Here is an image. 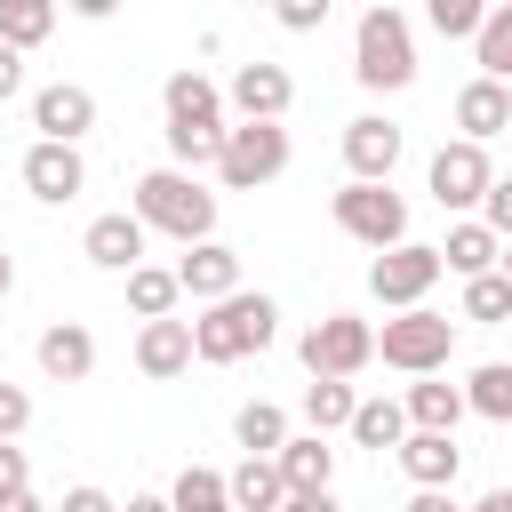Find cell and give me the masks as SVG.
Returning a JSON list of instances; mask_svg holds the SVG:
<instances>
[{
	"instance_id": "6da1fadb",
	"label": "cell",
	"mask_w": 512,
	"mask_h": 512,
	"mask_svg": "<svg viewBox=\"0 0 512 512\" xmlns=\"http://www.w3.org/2000/svg\"><path fill=\"white\" fill-rule=\"evenodd\" d=\"M144 232H168V240H184V248H200V240H216V192L200 184V176H184V168H152V176H136V208H128Z\"/></svg>"
},
{
	"instance_id": "7a4b0ae2",
	"label": "cell",
	"mask_w": 512,
	"mask_h": 512,
	"mask_svg": "<svg viewBox=\"0 0 512 512\" xmlns=\"http://www.w3.org/2000/svg\"><path fill=\"white\" fill-rule=\"evenodd\" d=\"M272 328H280V304H272V296H248V288H232L224 304H208V320H192V360H216V368H232V360L264 352V344H272Z\"/></svg>"
},
{
	"instance_id": "3957f363",
	"label": "cell",
	"mask_w": 512,
	"mask_h": 512,
	"mask_svg": "<svg viewBox=\"0 0 512 512\" xmlns=\"http://www.w3.org/2000/svg\"><path fill=\"white\" fill-rule=\"evenodd\" d=\"M352 72H360V88H408L416 80V40H408V16L400 8H368L360 16Z\"/></svg>"
},
{
	"instance_id": "277c9868",
	"label": "cell",
	"mask_w": 512,
	"mask_h": 512,
	"mask_svg": "<svg viewBox=\"0 0 512 512\" xmlns=\"http://www.w3.org/2000/svg\"><path fill=\"white\" fill-rule=\"evenodd\" d=\"M448 352H456V320H448V312H432V304H416V312L384 320V336H376V360H384V368H400V376H440V368H448Z\"/></svg>"
},
{
	"instance_id": "5b68a950",
	"label": "cell",
	"mask_w": 512,
	"mask_h": 512,
	"mask_svg": "<svg viewBox=\"0 0 512 512\" xmlns=\"http://www.w3.org/2000/svg\"><path fill=\"white\" fill-rule=\"evenodd\" d=\"M304 368H312V384H352L368 360H376V328L368 320H352V312H328V320H312L304 328Z\"/></svg>"
},
{
	"instance_id": "8992f818",
	"label": "cell",
	"mask_w": 512,
	"mask_h": 512,
	"mask_svg": "<svg viewBox=\"0 0 512 512\" xmlns=\"http://www.w3.org/2000/svg\"><path fill=\"white\" fill-rule=\"evenodd\" d=\"M288 168V128H272V120H240V128H224V144H216V176H224V192H256V184H272Z\"/></svg>"
},
{
	"instance_id": "52a82bcc",
	"label": "cell",
	"mask_w": 512,
	"mask_h": 512,
	"mask_svg": "<svg viewBox=\"0 0 512 512\" xmlns=\"http://www.w3.org/2000/svg\"><path fill=\"white\" fill-rule=\"evenodd\" d=\"M328 208H336V232H352V240L376 248V256L408 240V200H400L392 184H344Z\"/></svg>"
},
{
	"instance_id": "ba28073f",
	"label": "cell",
	"mask_w": 512,
	"mask_h": 512,
	"mask_svg": "<svg viewBox=\"0 0 512 512\" xmlns=\"http://www.w3.org/2000/svg\"><path fill=\"white\" fill-rule=\"evenodd\" d=\"M432 280H440V256H432L424 240H400V248H384V256L368 264V296L392 304V312H416V304L432 296Z\"/></svg>"
},
{
	"instance_id": "9c48e42d",
	"label": "cell",
	"mask_w": 512,
	"mask_h": 512,
	"mask_svg": "<svg viewBox=\"0 0 512 512\" xmlns=\"http://www.w3.org/2000/svg\"><path fill=\"white\" fill-rule=\"evenodd\" d=\"M488 184H496V168H488L480 144H440V152H432V200H440V208H480Z\"/></svg>"
},
{
	"instance_id": "30bf717a",
	"label": "cell",
	"mask_w": 512,
	"mask_h": 512,
	"mask_svg": "<svg viewBox=\"0 0 512 512\" xmlns=\"http://www.w3.org/2000/svg\"><path fill=\"white\" fill-rule=\"evenodd\" d=\"M344 168H352V184H392V168H400V128L392 120H344Z\"/></svg>"
},
{
	"instance_id": "8fae6325",
	"label": "cell",
	"mask_w": 512,
	"mask_h": 512,
	"mask_svg": "<svg viewBox=\"0 0 512 512\" xmlns=\"http://www.w3.org/2000/svg\"><path fill=\"white\" fill-rule=\"evenodd\" d=\"M32 128H40V144H80L96 128V96L72 88V80H56V88L32 96Z\"/></svg>"
},
{
	"instance_id": "7c38bea8",
	"label": "cell",
	"mask_w": 512,
	"mask_h": 512,
	"mask_svg": "<svg viewBox=\"0 0 512 512\" xmlns=\"http://www.w3.org/2000/svg\"><path fill=\"white\" fill-rule=\"evenodd\" d=\"M232 288H240V248H224V240H200V248H184V264H176V296L224 304Z\"/></svg>"
},
{
	"instance_id": "4fadbf2b",
	"label": "cell",
	"mask_w": 512,
	"mask_h": 512,
	"mask_svg": "<svg viewBox=\"0 0 512 512\" xmlns=\"http://www.w3.org/2000/svg\"><path fill=\"white\" fill-rule=\"evenodd\" d=\"M264 464L280 472V496H328V480H336V448H328V440H312V432H304V440L288 432V440H280V456H264Z\"/></svg>"
},
{
	"instance_id": "5bb4252c",
	"label": "cell",
	"mask_w": 512,
	"mask_h": 512,
	"mask_svg": "<svg viewBox=\"0 0 512 512\" xmlns=\"http://www.w3.org/2000/svg\"><path fill=\"white\" fill-rule=\"evenodd\" d=\"M24 184H32V200H80V184H88V160H80V144H32L24 152Z\"/></svg>"
},
{
	"instance_id": "9a60e30c",
	"label": "cell",
	"mask_w": 512,
	"mask_h": 512,
	"mask_svg": "<svg viewBox=\"0 0 512 512\" xmlns=\"http://www.w3.org/2000/svg\"><path fill=\"white\" fill-rule=\"evenodd\" d=\"M288 96H296V80H288L280 64H240V72H232V112H240V120H272V128H280Z\"/></svg>"
},
{
	"instance_id": "2e32d148",
	"label": "cell",
	"mask_w": 512,
	"mask_h": 512,
	"mask_svg": "<svg viewBox=\"0 0 512 512\" xmlns=\"http://www.w3.org/2000/svg\"><path fill=\"white\" fill-rule=\"evenodd\" d=\"M456 144H480L488 152V136H504L512 128V88H496V80H464V96H456Z\"/></svg>"
},
{
	"instance_id": "e0dca14e",
	"label": "cell",
	"mask_w": 512,
	"mask_h": 512,
	"mask_svg": "<svg viewBox=\"0 0 512 512\" xmlns=\"http://www.w3.org/2000/svg\"><path fill=\"white\" fill-rule=\"evenodd\" d=\"M80 256H88V264H104V272H136V264H144V224H136L128 208H112V216H96V224H88Z\"/></svg>"
},
{
	"instance_id": "ac0fdd59",
	"label": "cell",
	"mask_w": 512,
	"mask_h": 512,
	"mask_svg": "<svg viewBox=\"0 0 512 512\" xmlns=\"http://www.w3.org/2000/svg\"><path fill=\"white\" fill-rule=\"evenodd\" d=\"M88 368H96V336H88L80 320L40 328V376H48V384H80Z\"/></svg>"
},
{
	"instance_id": "d6986e66",
	"label": "cell",
	"mask_w": 512,
	"mask_h": 512,
	"mask_svg": "<svg viewBox=\"0 0 512 512\" xmlns=\"http://www.w3.org/2000/svg\"><path fill=\"white\" fill-rule=\"evenodd\" d=\"M392 456H400V472H408L416 488H448V480L464 472V448H456L448 432H408Z\"/></svg>"
},
{
	"instance_id": "ffe728a7",
	"label": "cell",
	"mask_w": 512,
	"mask_h": 512,
	"mask_svg": "<svg viewBox=\"0 0 512 512\" xmlns=\"http://www.w3.org/2000/svg\"><path fill=\"white\" fill-rule=\"evenodd\" d=\"M136 368H144V376H184V368H192V320H144Z\"/></svg>"
},
{
	"instance_id": "44dd1931",
	"label": "cell",
	"mask_w": 512,
	"mask_h": 512,
	"mask_svg": "<svg viewBox=\"0 0 512 512\" xmlns=\"http://www.w3.org/2000/svg\"><path fill=\"white\" fill-rule=\"evenodd\" d=\"M400 416H408V432H448V440H456L464 392H456V384H440V376H416V384H408V400H400Z\"/></svg>"
},
{
	"instance_id": "7402d4cb",
	"label": "cell",
	"mask_w": 512,
	"mask_h": 512,
	"mask_svg": "<svg viewBox=\"0 0 512 512\" xmlns=\"http://www.w3.org/2000/svg\"><path fill=\"white\" fill-rule=\"evenodd\" d=\"M160 104H168V128H224V104H216V88L200 72H168Z\"/></svg>"
},
{
	"instance_id": "603a6c76",
	"label": "cell",
	"mask_w": 512,
	"mask_h": 512,
	"mask_svg": "<svg viewBox=\"0 0 512 512\" xmlns=\"http://www.w3.org/2000/svg\"><path fill=\"white\" fill-rule=\"evenodd\" d=\"M432 256H440V272L480 280V272H496V232H480V224H448V248H432Z\"/></svg>"
},
{
	"instance_id": "cb8c5ba5",
	"label": "cell",
	"mask_w": 512,
	"mask_h": 512,
	"mask_svg": "<svg viewBox=\"0 0 512 512\" xmlns=\"http://www.w3.org/2000/svg\"><path fill=\"white\" fill-rule=\"evenodd\" d=\"M224 496H232V512H280L288 496H280V472L264 464V456H248L240 472H224Z\"/></svg>"
},
{
	"instance_id": "d4e9b609",
	"label": "cell",
	"mask_w": 512,
	"mask_h": 512,
	"mask_svg": "<svg viewBox=\"0 0 512 512\" xmlns=\"http://www.w3.org/2000/svg\"><path fill=\"white\" fill-rule=\"evenodd\" d=\"M48 32H56V8H48V0H0V48L24 56V48H40Z\"/></svg>"
},
{
	"instance_id": "484cf974",
	"label": "cell",
	"mask_w": 512,
	"mask_h": 512,
	"mask_svg": "<svg viewBox=\"0 0 512 512\" xmlns=\"http://www.w3.org/2000/svg\"><path fill=\"white\" fill-rule=\"evenodd\" d=\"M344 432H352L360 448H376V456H384V448H400V440H408V416H400V400H360Z\"/></svg>"
},
{
	"instance_id": "4316f807",
	"label": "cell",
	"mask_w": 512,
	"mask_h": 512,
	"mask_svg": "<svg viewBox=\"0 0 512 512\" xmlns=\"http://www.w3.org/2000/svg\"><path fill=\"white\" fill-rule=\"evenodd\" d=\"M128 312H136V320H176V272L136 264V272H128Z\"/></svg>"
},
{
	"instance_id": "83f0119b",
	"label": "cell",
	"mask_w": 512,
	"mask_h": 512,
	"mask_svg": "<svg viewBox=\"0 0 512 512\" xmlns=\"http://www.w3.org/2000/svg\"><path fill=\"white\" fill-rule=\"evenodd\" d=\"M232 440H240L248 456H280V440H288V416H280L272 400H248V408L232 416Z\"/></svg>"
},
{
	"instance_id": "f1b7e54d",
	"label": "cell",
	"mask_w": 512,
	"mask_h": 512,
	"mask_svg": "<svg viewBox=\"0 0 512 512\" xmlns=\"http://www.w3.org/2000/svg\"><path fill=\"white\" fill-rule=\"evenodd\" d=\"M168 512H232V496H224V472H208V464H184V472H176V488H168Z\"/></svg>"
},
{
	"instance_id": "f546056e",
	"label": "cell",
	"mask_w": 512,
	"mask_h": 512,
	"mask_svg": "<svg viewBox=\"0 0 512 512\" xmlns=\"http://www.w3.org/2000/svg\"><path fill=\"white\" fill-rule=\"evenodd\" d=\"M472 40H480V80L504 88V80H512V8H488Z\"/></svg>"
},
{
	"instance_id": "4dcf8cb0",
	"label": "cell",
	"mask_w": 512,
	"mask_h": 512,
	"mask_svg": "<svg viewBox=\"0 0 512 512\" xmlns=\"http://www.w3.org/2000/svg\"><path fill=\"white\" fill-rule=\"evenodd\" d=\"M464 408H480L488 424H512V368H504V360L472 368V384H464Z\"/></svg>"
},
{
	"instance_id": "1f68e13d",
	"label": "cell",
	"mask_w": 512,
	"mask_h": 512,
	"mask_svg": "<svg viewBox=\"0 0 512 512\" xmlns=\"http://www.w3.org/2000/svg\"><path fill=\"white\" fill-rule=\"evenodd\" d=\"M352 408H360V400H352V384H312V392H304V424H312V440L344 432V424H352Z\"/></svg>"
},
{
	"instance_id": "d6a6232c",
	"label": "cell",
	"mask_w": 512,
	"mask_h": 512,
	"mask_svg": "<svg viewBox=\"0 0 512 512\" xmlns=\"http://www.w3.org/2000/svg\"><path fill=\"white\" fill-rule=\"evenodd\" d=\"M504 312H512V280H504V272H480V280H464V320H488V328H496Z\"/></svg>"
},
{
	"instance_id": "836d02e7",
	"label": "cell",
	"mask_w": 512,
	"mask_h": 512,
	"mask_svg": "<svg viewBox=\"0 0 512 512\" xmlns=\"http://www.w3.org/2000/svg\"><path fill=\"white\" fill-rule=\"evenodd\" d=\"M480 16H488L480 0H432V32H440V40H472Z\"/></svg>"
},
{
	"instance_id": "e575fe53",
	"label": "cell",
	"mask_w": 512,
	"mask_h": 512,
	"mask_svg": "<svg viewBox=\"0 0 512 512\" xmlns=\"http://www.w3.org/2000/svg\"><path fill=\"white\" fill-rule=\"evenodd\" d=\"M24 424H32V392L24 384H0V440H16Z\"/></svg>"
},
{
	"instance_id": "d590c367",
	"label": "cell",
	"mask_w": 512,
	"mask_h": 512,
	"mask_svg": "<svg viewBox=\"0 0 512 512\" xmlns=\"http://www.w3.org/2000/svg\"><path fill=\"white\" fill-rule=\"evenodd\" d=\"M280 24L288 32H320L328 24V0H280Z\"/></svg>"
},
{
	"instance_id": "8d00e7d4",
	"label": "cell",
	"mask_w": 512,
	"mask_h": 512,
	"mask_svg": "<svg viewBox=\"0 0 512 512\" xmlns=\"http://www.w3.org/2000/svg\"><path fill=\"white\" fill-rule=\"evenodd\" d=\"M32 488V472H24V448L16 440H0V496H24Z\"/></svg>"
},
{
	"instance_id": "74e56055",
	"label": "cell",
	"mask_w": 512,
	"mask_h": 512,
	"mask_svg": "<svg viewBox=\"0 0 512 512\" xmlns=\"http://www.w3.org/2000/svg\"><path fill=\"white\" fill-rule=\"evenodd\" d=\"M56 512H120V504H112V496H104V488H72V496H64V504H56Z\"/></svg>"
},
{
	"instance_id": "f35d334b",
	"label": "cell",
	"mask_w": 512,
	"mask_h": 512,
	"mask_svg": "<svg viewBox=\"0 0 512 512\" xmlns=\"http://www.w3.org/2000/svg\"><path fill=\"white\" fill-rule=\"evenodd\" d=\"M16 88H24V56H16V48H0V104H8Z\"/></svg>"
},
{
	"instance_id": "ab89813d",
	"label": "cell",
	"mask_w": 512,
	"mask_h": 512,
	"mask_svg": "<svg viewBox=\"0 0 512 512\" xmlns=\"http://www.w3.org/2000/svg\"><path fill=\"white\" fill-rule=\"evenodd\" d=\"M408 512H456V504H448V488H416V496H408Z\"/></svg>"
},
{
	"instance_id": "60d3db41",
	"label": "cell",
	"mask_w": 512,
	"mask_h": 512,
	"mask_svg": "<svg viewBox=\"0 0 512 512\" xmlns=\"http://www.w3.org/2000/svg\"><path fill=\"white\" fill-rule=\"evenodd\" d=\"M280 512H336V496H288Z\"/></svg>"
},
{
	"instance_id": "b9f144b4",
	"label": "cell",
	"mask_w": 512,
	"mask_h": 512,
	"mask_svg": "<svg viewBox=\"0 0 512 512\" xmlns=\"http://www.w3.org/2000/svg\"><path fill=\"white\" fill-rule=\"evenodd\" d=\"M0 512H48V504H40L32 488H24V496H0Z\"/></svg>"
},
{
	"instance_id": "7bdbcfd3",
	"label": "cell",
	"mask_w": 512,
	"mask_h": 512,
	"mask_svg": "<svg viewBox=\"0 0 512 512\" xmlns=\"http://www.w3.org/2000/svg\"><path fill=\"white\" fill-rule=\"evenodd\" d=\"M472 512H512V488H488V496H480Z\"/></svg>"
},
{
	"instance_id": "ee69618b",
	"label": "cell",
	"mask_w": 512,
	"mask_h": 512,
	"mask_svg": "<svg viewBox=\"0 0 512 512\" xmlns=\"http://www.w3.org/2000/svg\"><path fill=\"white\" fill-rule=\"evenodd\" d=\"M128 512H168V496H128Z\"/></svg>"
},
{
	"instance_id": "f6af8a7d",
	"label": "cell",
	"mask_w": 512,
	"mask_h": 512,
	"mask_svg": "<svg viewBox=\"0 0 512 512\" xmlns=\"http://www.w3.org/2000/svg\"><path fill=\"white\" fill-rule=\"evenodd\" d=\"M8 288H16V264H8V256H0V296H8Z\"/></svg>"
}]
</instances>
